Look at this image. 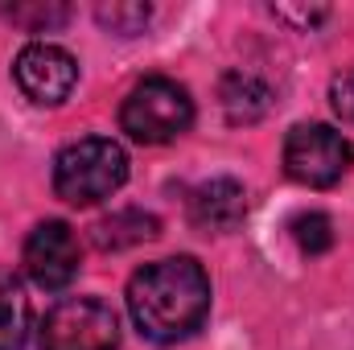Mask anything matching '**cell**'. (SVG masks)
<instances>
[{
    "mask_svg": "<svg viewBox=\"0 0 354 350\" xmlns=\"http://www.w3.org/2000/svg\"><path fill=\"white\" fill-rule=\"evenodd\" d=\"M157 235H161L157 214L136 210V206L115 210V214H107V219H99V223L91 227V239H95V248H103V252H124V248L149 243V239H157Z\"/></svg>",
    "mask_w": 354,
    "mask_h": 350,
    "instance_id": "cell-10",
    "label": "cell"
},
{
    "mask_svg": "<svg viewBox=\"0 0 354 350\" xmlns=\"http://www.w3.org/2000/svg\"><path fill=\"white\" fill-rule=\"evenodd\" d=\"M29 342V297L12 268H0V350H25Z\"/></svg>",
    "mask_w": 354,
    "mask_h": 350,
    "instance_id": "cell-11",
    "label": "cell"
},
{
    "mask_svg": "<svg viewBox=\"0 0 354 350\" xmlns=\"http://www.w3.org/2000/svg\"><path fill=\"white\" fill-rule=\"evenodd\" d=\"M248 219V190L235 177H210L189 194V223L198 231H235Z\"/></svg>",
    "mask_w": 354,
    "mask_h": 350,
    "instance_id": "cell-8",
    "label": "cell"
},
{
    "mask_svg": "<svg viewBox=\"0 0 354 350\" xmlns=\"http://www.w3.org/2000/svg\"><path fill=\"white\" fill-rule=\"evenodd\" d=\"M354 169V145L330 124H297L284 136V174L297 185L330 190Z\"/></svg>",
    "mask_w": 354,
    "mask_h": 350,
    "instance_id": "cell-4",
    "label": "cell"
},
{
    "mask_svg": "<svg viewBox=\"0 0 354 350\" xmlns=\"http://www.w3.org/2000/svg\"><path fill=\"white\" fill-rule=\"evenodd\" d=\"M218 103H223V116L231 124H260L268 111L276 107V95L256 71H227L223 83H218Z\"/></svg>",
    "mask_w": 354,
    "mask_h": 350,
    "instance_id": "cell-9",
    "label": "cell"
},
{
    "mask_svg": "<svg viewBox=\"0 0 354 350\" xmlns=\"http://www.w3.org/2000/svg\"><path fill=\"white\" fill-rule=\"evenodd\" d=\"M189 124H194V99L165 75L140 79L120 107V128L136 145H169L189 132Z\"/></svg>",
    "mask_w": 354,
    "mask_h": 350,
    "instance_id": "cell-3",
    "label": "cell"
},
{
    "mask_svg": "<svg viewBox=\"0 0 354 350\" xmlns=\"http://www.w3.org/2000/svg\"><path fill=\"white\" fill-rule=\"evenodd\" d=\"M330 107H334L346 124H354V66L342 71V75L330 83Z\"/></svg>",
    "mask_w": 354,
    "mask_h": 350,
    "instance_id": "cell-16",
    "label": "cell"
},
{
    "mask_svg": "<svg viewBox=\"0 0 354 350\" xmlns=\"http://www.w3.org/2000/svg\"><path fill=\"white\" fill-rule=\"evenodd\" d=\"M292 239H297V248H301L305 256L330 252V248H334V223H330V214H322V210L297 214V219H292Z\"/></svg>",
    "mask_w": 354,
    "mask_h": 350,
    "instance_id": "cell-14",
    "label": "cell"
},
{
    "mask_svg": "<svg viewBox=\"0 0 354 350\" xmlns=\"http://www.w3.org/2000/svg\"><path fill=\"white\" fill-rule=\"evenodd\" d=\"M128 313L149 342H181L210 313V276L194 256L153 260L128 280Z\"/></svg>",
    "mask_w": 354,
    "mask_h": 350,
    "instance_id": "cell-1",
    "label": "cell"
},
{
    "mask_svg": "<svg viewBox=\"0 0 354 350\" xmlns=\"http://www.w3.org/2000/svg\"><path fill=\"white\" fill-rule=\"evenodd\" d=\"M272 12H276L280 21L297 25V29H313V25H322V21L330 17L326 4H309V8H297V4H272Z\"/></svg>",
    "mask_w": 354,
    "mask_h": 350,
    "instance_id": "cell-15",
    "label": "cell"
},
{
    "mask_svg": "<svg viewBox=\"0 0 354 350\" xmlns=\"http://www.w3.org/2000/svg\"><path fill=\"white\" fill-rule=\"evenodd\" d=\"M41 350H120V317L99 297H66L41 322Z\"/></svg>",
    "mask_w": 354,
    "mask_h": 350,
    "instance_id": "cell-5",
    "label": "cell"
},
{
    "mask_svg": "<svg viewBox=\"0 0 354 350\" xmlns=\"http://www.w3.org/2000/svg\"><path fill=\"white\" fill-rule=\"evenodd\" d=\"M12 79L33 103L58 107L71 99V91L79 83V62L54 42H29L12 62Z\"/></svg>",
    "mask_w": 354,
    "mask_h": 350,
    "instance_id": "cell-7",
    "label": "cell"
},
{
    "mask_svg": "<svg viewBox=\"0 0 354 350\" xmlns=\"http://www.w3.org/2000/svg\"><path fill=\"white\" fill-rule=\"evenodd\" d=\"M83 268V248L79 235L71 231V223L62 219H46L29 231L25 239V272L37 288L46 293H62Z\"/></svg>",
    "mask_w": 354,
    "mask_h": 350,
    "instance_id": "cell-6",
    "label": "cell"
},
{
    "mask_svg": "<svg viewBox=\"0 0 354 350\" xmlns=\"http://www.w3.org/2000/svg\"><path fill=\"white\" fill-rule=\"evenodd\" d=\"M149 17H153V8L149 4H140V0H103L99 8H95V21L107 29V33H120V37H136L145 25H149Z\"/></svg>",
    "mask_w": 354,
    "mask_h": 350,
    "instance_id": "cell-13",
    "label": "cell"
},
{
    "mask_svg": "<svg viewBox=\"0 0 354 350\" xmlns=\"http://www.w3.org/2000/svg\"><path fill=\"white\" fill-rule=\"evenodd\" d=\"M128 181V153L111 136H83L54 157V194L71 206H95Z\"/></svg>",
    "mask_w": 354,
    "mask_h": 350,
    "instance_id": "cell-2",
    "label": "cell"
},
{
    "mask_svg": "<svg viewBox=\"0 0 354 350\" xmlns=\"http://www.w3.org/2000/svg\"><path fill=\"white\" fill-rule=\"evenodd\" d=\"M0 17L25 33H54L71 21V4H62V0H17V4H0Z\"/></svg>",
    "mask_w": 354,
    "mask_h": 350,
    "instance_id": "cell-12",
    "label": "cell"
}]
</instances>
